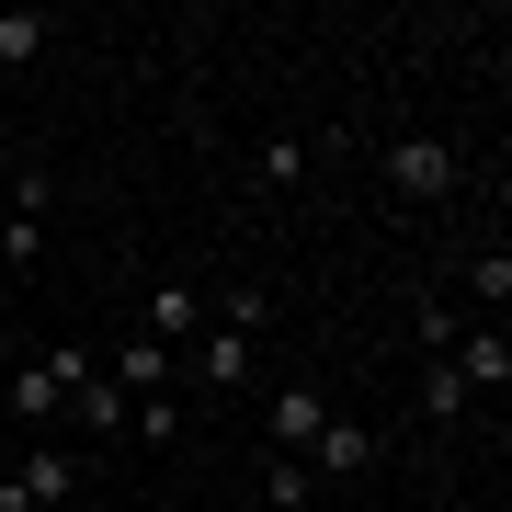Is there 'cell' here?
<instances>
[{"label": "cell", "mask_w": 512, "mask_h": 512, "mask_svg": "<svg viewBox=\"0 0 512 512\" xmlns=\"http://www.w3.org/2000/svg\"><path fill=\"white\" fill-rule=\"evenodd\" d=\"M456 183H467V160H456L444 137H399V148H387V194H410V205H444Z\"/></svg>", "instance_id": "1"}, {"label": "cell", "mask_w": 512, "mask_h": 512, "mask_svg": "<svg viewBox=\"0 0 512 512\" xmlns=\"http://www.w3.org/2000/svg\"><path fill=\"white\" fill-rule=\"evenodd\" d=\"M80 376H92V353H80V342H69V353H35V365H12V410L46 433V421L69 410V387H80Z\"/></svg>", "instance_id": "2"}, {"label": "cell", "mask_w": 512, "mask_h": 512, "mask_svg": "<svg viewBox=\"0 0 512 512\" xmlns=\"http://www.w3.org/2000/svg\"><path fill=\"white\" fill-rule=\"evenodd\" d=\"M183 365L205 376V399H239V387L262 376V342H239V330H217V319H205L194 342H183Z\"/></svg>", "instance_id": "3"}, {"label": "cell", "mask_w": 512, "mask_h": 512, "mask_svg": "<svg viewBox=\"0 0 512 512\" xmlns=\"http://www.w3.org/2000/svg\"><path fill=\"white\" fill-rule=\"evenodd\" d=\"M365 467H376V421H342V410H330L319 444H308V478H319V490H353Z\"/></svg>", "instance_id": "4"}, {"label": "cell", "mask_w": 512, "mask_h": 512, "mask_svg": "<svg viewBox=\"0 0 512 512\" xmlns=\"http://www.w3.org/2000/svg\"><path fill=\"white\" fill-rule=\"evenodd\" d=\"M444 365L467 376V399H501V387H512V330H501V319L456 330V342H444Z\"/></svg>", "instance_id": "5"}, {"label": "cell", "mask_w": 512, "mask_h": 512, "mask_svg": "<svg viewBox=\"0 0 512 512\" xmlns=\"http://www.w3.org/2000/svg\"><path fill=\"white\" fill-rule=\"evenodd\" d=\"M137 330H148V342H171V353H183L194 330H205V285H183V274H160V285L137 296Z\"/></svg>", "instance_id": "6"}, {"label": "cell", "mask_w": 512, "mask_h": 512, "mask_svg": "<svg viewBox=\"0 0 512 512\" xmlns=\"http://www.w3.org/2000/svg\"><path fill=\"white\" fill-rule=\"evenodd\" d=\"M69 490H80V467L57 456V444H35V456H23L12 478H0V512H57Z\"/></svg>", "instance_id": "7"}, {"label": "cell", "mask_w": 512, "mask_h": 512, "mask_svg": "<svg viewBox=\"0 0 512 512\" xmlns=\"http://www.w3.org/2000/svg\"><path fill=\"white\" fill-rule=\"evenodd\" d=\"M319 421H330L319 387H285V399H262V444H274V456H308V444H319Z\"/></svg>", "instance_id": "8"}, {"label": "cell", "mask_w": 512, "mask_h": 512, "mask_svg": "<svg viewBox=\"0 0 512 512\" xmlns=\"http://www.w3.org/2000/svg\"><path fill=\"white\" fill-rule=\"evenodd\" d=\"M103 376H114V387H126V399H160V387H171V376H183V353H171V342H148V330H137V342H126V353H114V365H103Z\"/></svg>", "instance_id": "9"}, {"label": "cell", "mask_w": 512, "mask_h": 512, "mask_svg": "<svg viewBox=\"0 0 512 512\" xmlns=\"http://www.w3.org/2000/svg\"><path fill=\"white\" fill-rule=\"evenodd\" d=\"M69 410H80V433H103V444H126V387H114L103 365H92V376L69 387Z\"/></svg>", "instance_id": "10"}, {"label": "cell", "mask_w": 512, "mask_h": 512, "mask_svg": "<svg viewBox=\"0 0 512 512\" xmlns=\"http://www.w3.org/2000/svg\"><path fill=\"white\" fill-rule=\"evenodd\" d=\"M410 410H421V421H467L478 399H467V376H456V365L433 353V365H421V387H410Z\"/></svg>", "instance_id": "11"}, {"label": "cell", "mask_w": 512, "mask_h": 512, "mask_svg": "<svg viewBox=\"0 0 512 512\" xmlns=\"http://www.w3.org/2000/svg\"><path fill=\"white\" fill-rule=\"evenodd\" d=\"M205 319L239 330V342H262V330H274V296H262V285H228V296H205Z\"/></svg>", "instance_id": "12"}, {"label": "cell", "mask_w": 512, "mask_h": 512, "mask_svg": "<svg viewBox=\"0 0 512 512\" xmlns=\"http://www.w3.org/2000/svg\"><path fill=\"white\" fill-rule=\"evenodd\" d=\"M262 501H274V512H308V501H319L308 456H262Z\"/></svg>", "instance_id": "13"}, {"label": "cell", "mask_w": 512, "mask_h": 512, "mask_svg": "<svg viewBox=\"0 0 512 512\" xmlns=\"http://www.w3.org/2000/svg\"><path fill=\"white\" fill-rule=\"evenodd\" d=\"M46 35H57L46 12H0V69H35V57H46Z\"/></svg>", "instance_id": "14"}, {"label": "cell", "mask_w": 512, "mask_h": 512, "mask_svg": "<svg viewBox=\"0 0 512 512\" xmlns=\"http://www.w3.org/2000/svg\"><path fill=\"white\" fill-rule=\"evenodd\" d=\"M467 285H478V308H490V319H501V296H512V251H501V239H490V251H478V262H467Z\"/></svg>", "instance_id": "15"}, {"label": "cell", "mask_w": 512, "mask_h": 512, "mask_svg": "<svg viewBox=\"0 0 512 512\" xmlns=\"http://www.w3.org/2000/svg\"><path fill=\"white\" fill-rule=\"evenodd\" d=\"M262 183H308V137H262Z\"/></svg>", "instance_id": "16"}, {"label": "cell", "mask_w": 512, "mask_h": 512, "mask_svg": "<svg viewBox=\"0 0 512 512\" xmlns=\"http://www.w3.org/2000/svg\"><path fill=\"white\" fill-rule=\"evenodd\" d=\"M0 387H12V342H0Z\"/></svg>", "instance_id": "17"}]
</instances>
